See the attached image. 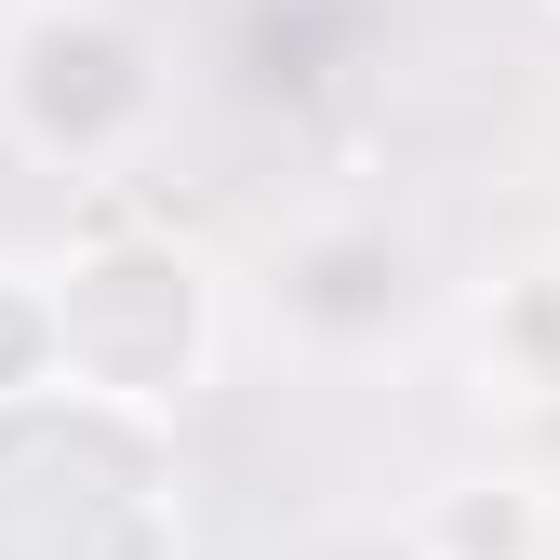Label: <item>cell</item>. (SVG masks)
Listing matches in <instances>:
<instances>
[{
  "label": "cell",
  "mask_w": 560,
  "mask_h": 560,
  "mask_svg": "<svg viewBox=\"0 0 560 560\" xmlns=\"http://www.w3.org/2000/svg\"><path fill=\"white\" fill-rule=\"evenodd\" d=\"M441 547L454 560H534V494H467L441 521Z\"/></svg>",
  "instance_id": "cell-1"
}]
</instances>
